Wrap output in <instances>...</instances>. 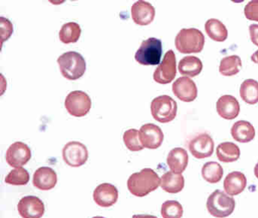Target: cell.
Here are the masks:
<instances>
[{"instance_id": "cell-27", "label": "cell", "mask_w": 258, "mask_h": 218, "mask_svg": "<svg viewBox=\"0 0 258 218\" xmlns=\"http://www.w3.org/2000/svg\"><path fill=\"white\" fill-rule=\"evenodd\" d=\"M242 63L241 58L238 56H229L223 58L220 62L219 71L226 77L236 75L241 71Z\"/></svg>"}, {"instance_id": "cell-8", "label": "cell", "mask_w": 258, "mask_h": 218, "mask_svg": "<svg viewBox=\"0 0 258 218\" xmlns=\"http://www.w3.org/2000/svg\"><path fill=\"white\" fill-rule=\"evenodd\" d=\"M176 75V56L173 50H169L164 54L161 63L153 74V79L160 84L171 83Z\"/></svg>"}, {"instance_id": "cell-2", "label": "cell", "mask_w": 258, "mask_h": 218, "mask_svg": "<svg viewBox=\"0 0 258 218\" xmlns=\"http://www.w3.org/2000/svg\"><path fill=\"white\" fill-rule=\"evenodd\" d=\"M58 65L63 77L67 80H76L81 78L87 69V64L82 54L77 51H67L58 57Z\"/></svg>"}, {"instance_id": "cell-39", "label": "cell", "mask_w": 258, "mask_h": 218, "mask_svg": "<svg viewBox=\"0 0 258 218\" xmlns=\"http://www.w3.org/2000/svg\"><path fill=\"white\" fill-rule=\"evenodd\" d=\"M93 218H105V217H103V216H93Z\"/></svg>"}, {"instance_id": "cell-17", "label": "cell", "mask_w": 258, "mask_h": 218, "mask_svg": "<svg viewBox=\"0 0 258 218\" xmlns=\"http://www.w3.org/2000/svg\"><path fill=\"white\" fill-rule=\"evenodd\" d=\"M56 172L49 167H41L34 172L33 184L40 190H50L57 183Z\"/></svg>"}, {"instance_id": "cell-16", "label": "cell", "mask_w": 258, "mask_h": 218, "mask_svg": "<svg viewBox=\"0 0 258 218\" xmlns=\"http://www.w3.org/2000/svg\"><path fill=\"white\" fill-rule=\"evenodd\" d=\"M131 15L136 24L140 26L149 25L155 18V9L149 2L140 0L133 5Z\"/></svg>"}, {"instance_id": "cell-14", "label": "cell", "mask_w": 258, "mask_h": 218, "mask_svg": "<svg viewBox=\"0 0 258 218\" xmlns=\"http://www.w3.org/2000/svg\"><path fill=\"white\" fill-rule=\"evenodd\" d=\"M173 94L181 101L191 102L198 96V89L196 83L188 77L176 79L172 85Z\"/></svg>"}, {"instance_id": "cell-30", "label": "cell", "mask_w": 258, "mask_h": 218, "mask_svg": "<svg viewBox=\"0 0 258 218\" xmlns=\"http://www.w3.org/2000/svg\"><path fill=\"white\" fill-rule=\"evenodd\" d=\"M161 213L163 218H182L183 207L179 201L168 200L163 203Z\"/></svg>"}, {"instance_id": "cell-31", "label": "cell", "mask_w": 258, "mask_h": 218, "mask_svg": "<svg viewBox=\"0 0 258 218\" xmlns=\"http://www.w3.org/2000/svg\"><path fill=\"white\" fill-rule=\"evenodd\" d=\"M30 180L29 173L23 168H16L10 171L5 178L6 183L13 186L27 185Z\"/></svg>"}, {"instance_id": "cell-33", "label": "cell", "mask_w": 258, "mask_h": 218, "mask_svg": "<svg viewBox=\"0 0 258 218\" xmlns=\"http://www.w3.org/2000/svg\"><path fill=\"white\" fill-rule=\"evenodd\" d=\"M244 12L247 20L258 21V0L249 2L244 7Z\"/></svg>"}, {"instance_id": "cell-23", "label": "cell", "mask_w": 258, "mask_h": 218, "mask_svg": "<svg viewBox=\"0 0 258 218\" xmlns=\"http://www.w3.org/2000/svg\"><path fill=\"white\" fill-rule=\"evenodd\" d=\"M203 69V64L199 58L188 56L182 58L179 62L178 70L184 77H194L200 74Z\"/></svg>"}, {"instance_id": "cell-29", "label": "cell", "mask_w": 258, "mask_h": 218, "mask_svg": "<svg viewBox=\"0 0 258 218\" xmlns=\"http://www.w3.org/2000/svg\"><path fill=\"white\" fill-rule=\"evenodd\" d=\"M202 175L205 181L209 183H217L223 177V169L217 162H207L202 167Z\"/></svg>"}, {"instance_id": "cell-15", "label": "cell", "mask_w": 258, "mask_h": 218, "mask_svg": "<svg viewBox=\"0 0 258 218\" xmlns=\"http://www.w3.org/2000/svg\"><path fill=\"white\" fill-rule=\"evenodd\" d=\"M93 199L100 207H111L118 199V190L111 183H102L95 189Z\"/></svg>"}, {"instance_id": "cell-28", "label": "cell", "mask_w": 258, "mask_h": 218, "mask_svg": "<svg viewBox=\"0 0 258 218\" xmlns=\"http://www.w3.org/2000/svg\"><path fill=\"white\" fill-rule=\"evenodd\" d=\"M81 34V28L76 22L66 23L59 31V39L64 44L78 42Z\"/></svg>"}, {"instance_id": "cell-34", "label": "cell", "mask_w": 258, "mask_h": 218, "mask_svg": "<svg viewBox=\"0 0 258 218\" xmlns=\"http://www.w3.org/2000/svg\"><path fill=\"white\" fill-rule=\"evenodd\" d=\"M1 30H2V40L1 43H4V41L10 39V36L13 33V26L10 21H9L7 18L4 17H1Z\"/></svg>"}, {"instance_id": "cell-13", "label": "cell", "mask_w": 258, "mask_h": 218, "mask_svg": "<svg viewBox=\"0 0 258 218\" xmlns=\"http://www.w3.org/2000/svg\"><path fill=\"white\" fill-rule=\"evenodd\" d=\"M164 133L158 126L154 124H146L140 130V139L144 148L156 149L164 141Z\"/></svg>"}, {"instance_id": "cell-12", "label": "cell", "mask_w": 258, "mask_h": 218, "mask_svg": "<svg viewBox=\"0 0 258 218\" xmlns=\"http://www.w3.org/2000/svg\"><path fill=\"white\" fill-rule=\"evenodd\" d=\"M18 211L22 218H41L44 214V203L38 197H23L18 204Z\"/></svg>"}, {"instance_id": "cell-32", "label": "cell", "mask_w": 258, "mask_h": 218, "mask_svg": "<svg viewBox=\"0 0 258 218\" xmlns=\"http://www.w3.org/2000/svg\"><path fill=\"white\" fill-rule=\"evenodd\" d=\"M123 142L131 151H141L144 148L140 139V131L137 129H130L123 133Z\"/></svg>"}, {"instance_id": "cell-18", "label": "cell", "mask_w": 258, "mask_h": 218, "mask_svg": "<svg viewBox=\"0 0 258 218\" xmlns=\"http://www.w3.org/2000/svg\"><path fill=\"white\" fill-rule=\"evenodd\" d=\"M217 112L223 119L233 120L239 115L240 104L238 100L230 95H224L217 100Z\"/></svg>"}, {"instance_id": "cell-5", "label": "cell", "mask_w": 258, "mask_h": 218, "mask_svg": "<svg viewBox=\"0 0 258 218\" xmlns=\"http://www.w3.org/2000/svg\"><path fill=\"white\" fill-rule=\"evenodd\" d=\"M151 112L155 121L162 124L170 122L176 118L177 103L169 95H160L152 100Z\"/></svg>"}, {"instance_id": "cell-3", "label": "cell", "mask_w": 258, "mask_h": 218, "mask_svg": "<svg viewBox=\"0 0 258 218\" xmlns=\"http://www.w3.org/2000/svg\"><path fill=\"white\" fill-rule=\"evenodd\" d=\"M205 38L199 29L183 28L175 38L176 49L182 54L199 53L203 50Z\"/></svg>"}, {"instance_id": "cell-38", "label": "cell", "mask_w": 258, "mask_h": 218, "mask_svg": "<svg viewBox=\"0 0 258 218\" xmlns=\"http://www.w3.org/2000/svg\"><path fill=\"white\" fill-rule=\"evenodd\" d=\"M253 171H254V175L256 176V178L258 179V163L255 165Z\"/></svg>"}, {"instance_id": "cell-1", "label": "cell", "mask_w": 258, "mask_h": 218, "mask_svg": "<svg viewBox=\"0 0 258 218\" xmlns=\"http://www.w3.org/2000/svg\"><path fill=\"white\" fill-rule=\"evenodd\" d=\"M161 185L158 174L151 168H144L140 172L134 173L127 180L128 190L137 197H144L156 190Z\"/></svg>"}, {"instance_id": "cell-9", "label": "cell", "mask_w": 258, "mask_h": 218, "mask_svg": "<svg viewBox=\"0 0 258 218\" xmlns=\"http://www.w3.org/2000/svg\"><path fill=\"white\" fill-rule=\"evenodd\" d=\"M87 146L78 141L68 142L62 150V157L68 165L74 168L82 166L88 160Z\"/></svg>"}, {"instance_id": "cell-22", "label": "cell", "mask_w": 258, "mask_h": 218, "mask_svg": "<svg viewBox=\"0 0 258 218\" xmlns=\"http://www.w3.org/2000/svg\"><path fill=\"white\" fill-rule=\"evenodd\" d=\"M185 186V179L181 174L167 171L161 178V187L163 190L170 194L181 192Z\"/></svg>"}, {"instance_id": "cell-7", "label": "cell", "mask_w": 258, "mask_h": 218, "mask_svg": "<svg viewBox=\"0 0 258 218\" xmlns=\"http://www.w3.org/2000/svg\"><path fill=\"white\" fill-rule=\"evenodd\" d=\"M64 106L71 115L81 118L87 115L91 109V98L85 92L73 91L66 97Z\"/></svg>"}, {"instance_id": "cell-21", "label": "cell", "mask_w": 258, "mask_h": 218, "mask_svg": "<svg viewBox=\"0 0 258 218\" xmlns=\"http://www.w3.org/2000/svg\"><path fill=\"white\" fill-rule=\"evenodd\" d=\"M231 135L237 142L247 143L254 139L255 129L248 121H238L232 125Z\"/></svg>"}, {"instance_id": "cell-19", "label": "cell", "mask_w": 258, "mask_h": 218, "mask_svg": "<svg viewBox=\"0 0 258 218\" xmlns=\"http://www.w3.org/2000/svg\"><path fill=\"white\" fill-rule=\"evenodd\" d=\"M247 186V179L243 173L233 171L229 173L223 182V188L227 195L234 196L241 193Z\"/></svg>"}, {"instance_id": "cell-26", "label": "cell", "mask_w": 258, "mask_h": 218, "mask_svg": "<svg viewBox=\"0 0 258 218\" xmlns=\"http://www.w3.org/2000/svg\"><path fill=\"white\" fill-rule=\"evenodd\" d=\"M240 96L248 104L258 103V82L253 79H247L243 81L240 86Z\"/></svg>"}, {"instance_id": "cell-37", "label": "cell", "mask_w": 258, "mask_h": 218, "mask_svg": "<svg viewBox=\"0 0 258 218\" xmlns=\"http://www.w3.org/2000/svg\"><path fill=\"white\" fill-rule=\"evenodd\" d=\"M251 61L254 63L258 64V50L252 54Z\"/></svg>"}, {"instance_id": "cell-24", "label": "cell", "mask_w": 258, "mask_h": 218, "mask_svg": "<svg viewBox=\"0 0 258 218\" xmlns=\"http://www.w3.org/2000/svg\"><path fill=\"white\" fill-rule=\"evenodd\" d=\"M216 151L217 158L223 163L236 161L241 154L239 147L231 142H224L219 144Z\"/></svg>"}, {"instance_id": "cell-4", "label": "cell", "mask_w": 258, "mask_h": 218, "mask_svg": "<svg viewBox=\"0 0 258 218\" xmlns=\"http://www.w3.org/2000/svg\"><path fill=\"white\" fill-rule=\"evenodd\" d=\"M207 209L212 216L225 218L233 213L235 207V199L220 189L213 192L207 201Z\"/></svg>"}, {"instance_id": "cell-35", "label": "cell", "mask_w": 258, "mask_h": 218, "mask_svg": "<svg viewBox=\"0 0 258 218\" xmlns=\"http://www.w3.org/2000/svg\"><path fill=\"white\" fill-rule=\"evenodd\" d=\"M249 33H250V40L258 46V24H252L249 26Z\"/></svg>"}, {"instance_id": "cell-25", "label": "cell", "mask_w": 258, "mask_h": 218, "mask_svg": "<svg viewBox=\"0 0 258 218\" xmlns=\"http://www.w3.org/2000/svg\"><path fill=\"white\" fill-rule=\"evenodd\" d=\"M205 31L208 36L216 42H224L228 37V30L223 22L211 18L205 23Z\"/></svg>"}, {"instance_id": "cell-20", "label": "cell", "mask_w": 258, "mask_h": 218, "mask_svg": "<svg viewBox=\"0 0 258 218\" xmlns=\"http://www.w3.org/2000/svg\"><path fill=\"white\" fill-rule=\"evenodd\" d=\"M188 155L187 151L180 147L173 148L167 157V164L170 171L175 174H181L188 166Z\"/></svg>"}, {"instance_id": "cell-10", "label": "cell", "mask_w": 258, "mask_h": 218, "mask_svg": "<svg viewBox=\"0 0 258 218\" xmlns=\"http://www.w3.org/2000/svg\"><path fill=\"white\" fill-rule=\"evenodd\" d=\"M188 148L196 158H206L214 153V140L208 133H199L188 142Z\"/></svg>"}, {"instance_id": "cell-36", "label": "cell", "mask_w": 258, "mask_h": 218, "mask_svg": "<svg viewBox=\"0 0 258 218\" xmlns=\"http://www.w3.org/2000/svg\"><path fill=\"white\" fill-rule=\"evenodd\" d=\"M133 218H158L156 216L149 214H135L133 216Z\"/></svg>"}, {"instance_id": "cell-6", "label": "cell", "mask_w": 258, "mask_h": 218, "mask_svg": "<svg viewBox=\"0 0 258 218\" xmlns=\"http://www.w3.org/2000/svg\"><path fill=\"white\" fill-rule=\"evenodd\" d=\"M162 56V42L160 39L150 37L143 40L135 54V59L143 65H159Z\"/></svg>"}, {"instance_id": "cell-11", "label": "cell", "mask_w": 258, "mask_h": 218, "mask_svg": "<svg viewBox=\"0 0 258 218\" xmlns=\"http://www.w3.org/2000/svg\"><path fill=\"white\" fill-rule=\"evenodd\" d=\"M31 158V148L22 142H16L9 147L6 160L13 168H22Z\"/></svg>"}]
</instances>
